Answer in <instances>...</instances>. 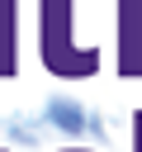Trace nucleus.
Segmentation results:
<instances>
[{
  "label": "nucleus",
  "instance_id": "nucleus-1",
  "mask_svg": "<svg viewBox=\"0 0 142 152\" xmlns=\"http://www.w3.org/2000/svg\"><path fill=\"white\" fill-rule=\"evenodd\" d=\"M47 119L62 128V133H85V109L76 100H52L47 104Z\"/></svg>",
  "mask_w": 142,
  "mask_h": 152
}]
</instances>
